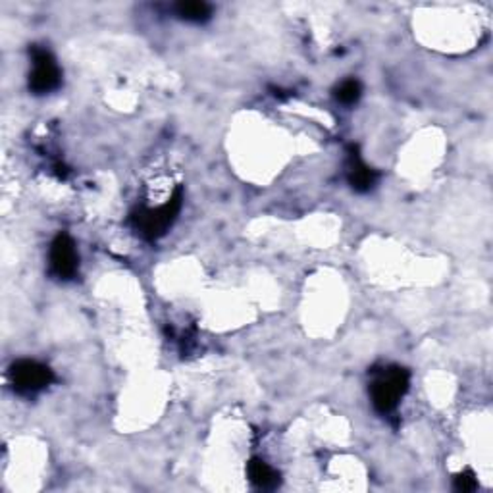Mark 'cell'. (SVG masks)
<instances>
[{"label":"cell","instance_id":"cell-4","mask_svg":"<svg viewBox=\"0 0 493 493\" xmlns=\"http://www.w3.org/2000/svg\"><path fill=\"white\" fill-rule=\"evenodd\" d=\"M33 69L29 74V91L35 95H47L57 91L62 83V72L57 64V58L52 57V52L33 45L31 50Z\"/></svg>","mask_w":493,"mask_h":493},{"label":"cell","instance_id":"cell-3","mask_svg":"<svg viewBox=\"0 0 493 493\" xmlns=\"http://www.w3.org/2000/svg\"><path fill=\"white\" fill-rule=\"evenodd\" d=\"M10 383L20 395H35L55 382V372L37 361H16L8 370Z\"/></svg>","mask_w":493,"mask_h":493},{"label":"cell","instance_id":"cell-7","mask_svg":"<svg viewBox=\"0 0 493 493\" xmlns=\"http://www.w3.org/2000/svg\"><path fill=\"white\" fill-rule=\"evenodd\" d=\"M246 477L258 489H276L279 486V472L274 470L267 461L251 459L246 465Z\"/></svg>","mask_w":493,"mask_h":493},{"label":"cell","instance_id":"cell-2","mask_svg":"<svg viewBox=\"0 0 493 493\" xmlns=\"http://www.w3.org/2000/svg\"><path fill=\"white\" fill-rule=\"evenodd\" d=\"M184 203V193L182 189H175L173 195L161 206L156 208H139L131 215V226L133 230L149 241H154L158 237H163L168 227L178 218L180 210Z\"/></svg>","mask_w":493,"mask_h":493},{"label":"cell","instance_id":"cell-5","mask_svg":"<svg viewBox=\"0 0 493 493\" xmlns=\"http://www.w3.org/2000/svg\"><path fill=\"white\" fill-rule=\"evenodd\" d=\"M50 272L58 279H72L79 268V255L76 251V243L68 234H58L50 245Z\"/></svg>","mask_w":493,"mask_h":493},{"label":"cell","instance_id":"cell-1","mask_svg":"<svg viewBox=\"0 0 493 493\" xmlns=\"http://www.w3.org/2000/svg\"><path fill=\"white\" fill-rule=\"evenodd\" d=\"M411 374L409 370L401 366H385L382 370H374V382L370 383V397L376 413L392 414L401 397L409 392Z\"/></svg>","mask_w":493,"mask_h":493},{"label":"cell","instance_id":"cell-10","mask_svg":"<svg viewBox=\"0 0 493 493\" xmlns=\"http://www.w3.org/2000/svg\"><path fill=\"white\" fill-rule=\"evenodd\" d=\"M453 488L459 493H470L478 489V480L474 477L472 470H465L461 474H456L453 480Z\"/></svg>","mask_w":493,"mask_h":493},{"label":"cell","instance_id":"cell-9","mask_svg":"<svg viewBox=\"0 0 493 493\" xmlns=\"http://www.w3.org/2000/svg\"><path fill=\"white\" fill-rule=\"evenodd\" d=\"M361 95H362V85L359 79H345L336 87V89H333V97L338 99V102L347 104V107L355 104L361 99Z\"/></svg>","mask_w":493,"mask_h":493},{"label":"cell","instance_id":"cell-8","mask_svg":"<svg viewBox=\"0 0 493 493\" xmlns=\"http://www.w3.org/2000/svg\"><path fill=\"white\" fill-rule=\"evenodd\" d=\"M175 16L189 24H205L213 17V6L199 0H189V3H178L173 6Z\"/></svg>","mask_w":493,"mask_h":493},{"label":"cell","instance_id":"cell-6","mask_svg":"<svg viewBox=\"0 0 493 493\" xmlns=\"http://www.w3.org/2000/svg\"><path fill=\"white\" fill-rule=\"evenodd\" d=\"M378 172L364 164L361 158L359 147L349 145L347 149V182L357 193H368L372 191L378 184Z\"/></svg>","mask_w":493,"mask_h":493}]
</instances>
